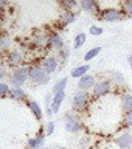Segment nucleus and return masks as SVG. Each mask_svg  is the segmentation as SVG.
Returning <instances> with one entry per match:
<instances>
[{
	"label": "nucleus",
	"instance_id": "f257e3e1",
	"mask_svg": "<svg viewBox=\"0 0 132 149\" xmlns=\"http://www.w3.org/2000/svg\"><path fill=\"white\" fill-rule=\"evenodd\" d=\"M28 78H30V67H27V65H20V67H17L13 72L11 79H9V82H11V88H22V86L28 81Z\"/></svg>",
	"mask_w": 132,
	"mask_h": 149
},
{
	"label": "nucleus",
	"instance_id": "f03ea898",
	"mask_svg": "<svg viewBox=\"0 0 132 149\" xmlns=\"http://www.w3.org/2000/svg\"><path fill=\"white\" fill-rule=\"evenodd\" d=\"M64 127L70 134H79L84 126H82L81 118H79L76 113H73V112L68 110L67 113L64 115Z\"/></svg>",
	"mask_w": 132,
	"mask_h": 149
},
{
	"label": "nucleus",
	"instance_id": "7ed1b4c3",
	"mask_svg": "<svg viewBox=\"0 0 132 149\" xmlns=\"http://www.w3.org/2000/svg\"><path fill=\"white\" fill-rule=\"evenodd\" d=\"M30 81L34 86H47L50 82V74L44 72L41 65H31L30 67Z\"/></svg>",
	"mask_w": 132,
	"mask_h": 149
},
{
	"label": "nucleus",
	"instance_id": "20e7f679",
	"mask_svg": "<svg viewBox=\"0 0 132 149\" xmlns=\"http://www.w3.org/2000/svg\"><path fill=\"white\" fill-rule=\"evenodd\" d=\"M112 90V81L110 79H103V81H98L92 88V96L93 98H101L107 95Z\"/></svg>",
	"mask_w": 132,
	"mask_h": 149
},
{
	"label": "nucleus",
	"instance_id": "39448f33",
	"mask_svg": "<svg viewBox=\"0 0 132 149\" xmlns=\"http://www.w3.org/2000/svg\"><path fill=\"white\" fill-rule=\"evenodd\" d=\"M89 104V93L87 92H78L75 93L73 100H72V109L76 112L86 110V107Z\"/></svg>",
	"mask_w": 132,
	"mask_h": 149
},
{
	"label": "nucleus",
	"instance_id": "423d86ee",
	"mask_svg": "<svg viewBox=\"0 0 132 149\" xmlns=\"http://www.w3.org/2000/svg\"><path fill=\"white\" fill-rule=\"evenodd\" d=\"M124 17V11L118 8H107L101 11V19L104 22H117Z\"/></svg>",
	"mask_w": 132,
	"mask_h": 149
},
{
	"label": "nucleus",
	"instance_id": "0eeeda50",
	"mask_svg": "<svg viewBox=\"0 0 132 149\" xmlns=\"http://www.w3.org/2000/svg\"><path fill=\"white\" fill-rule=\"evenodd\" d=\"M25 61V58H23V54H22V51H19V50H13V51H9L8 56H6V64L9 65V67H20V64Z\"/></svg>",
	"mask_w": 132,
	"mask_h": 149
},
{
	"label": "nucleus",
	"instance_id": "6e6552de",
	"mask_svg": "<svg viewBox=\"0 0 132 149\" xmlns=\"http://www.w3.org/2000/svg\"><path fill=\"white\" fill-rule=\"evenodd\" d=\"M114 143H115L120 149H129V148L132 146V134L123 132V134L117 135V137L114 138Z\"/></svg>",
	"mask_w": 132,
	"mask_h": 149
},
{
	"label": "nucleus",
	"instance_id": "1a4fd4ad",
	"mask_svg": "<svg viewBox=\"0 0 132 149\" xmlns=\"http://www.w3.org/2000/svg\"><path fill=\"white\" fill-rule=\"evenodd\" d=\"M48 48H53V50H58V51H61L64 48V40H62V37H61V34L59 33H56V31H53V33H50L48 34Z\"/></svg>",
	"mask_w": 132,
	"mask_h": 149
},
{
	"label": "nucleus",
	"instance_id": "9d476101",
	"mask_svg": "<svg viewBox=\"0 0 132 149\" xmlns=\"http://www.w3.org/2000/svg\"><path fill=\"white\" fill-rule=\"evenodd\" d=\"M96 84L95 78L92 76V74H86V76H82L81 79H78V88L79 92H87V90H92L93 86Z\"/></svg>",
	"mask_w": 132,
	"mask_h": 149
},
{
	"label": "nucleus",
	"instance_id": "9b49d317",
	"mask_svg": "<svg viewBox=\"0 0 132 149\" xmlns=\"http://www.w3.org/2000/svg\"><path fill=\"white\" fill-rule=\"evenodd\" d=\"M44 140H45V130H44V126H42L39 134H37L36 137L28 140V149H39V148H42Z\"/></svg>",
	"mask_w": 132,
	"mask_h": 149
},
{
	"label": "nucleus",
	"instance_id": "f8f14e48",
	"mask_svg": "<svg viewBox=\"0 0 132 149\" xmlns=\"http://www.w3.org/2000/svg\"><path fill=\"white\" fill-rule=\"evenodd\" d=\"M41 67L44 68V72L48 73V74L54 73L56 70H58V59L53 58V56H48V58H45L44 61H42Z\"/></svg>",
	"mask_w": 132,
	"mask_h": 149
},
{
	"label": "nucleus",
	"instance_id": "ddd939ff",
	"mask_svg": "<svg viewBox=\"0 0 132 149\" xmlns=\"http://www.w3.org/2000/svg\"><path fill=\"white\" fill-rule=\"evenodd\" d=\"M31 42L34 47H47L48 45V34L45 33H37V34H33Z\"/></svg>",
	"mask_w": 132,
	"mask_h": 149
},
{
	"label": "nucleus",
	"instance_id": "4468645a",
	"mask_svg": "<svg viewBox=\"0 0 132 149\" xmlns=\"http://www.w3.org/2000/svg\"><path fill=\"white\" fill-rule=\"evenodd\" d=\"M65 100V93H56V95H53V100H51V112L54 113H58L59 109H61V104H62V101Z\"/></svg>",
	"mask_w": 132,
	"mask_h": 149
},
{
	"label": "nucleus",
	"instance_id": "2eb2a0df",
	"mask_svg": "<svg viewBox=\"0 0 132 149\" xmlns=\"http://www.w3.org/2000/svg\"><path fill=\"white\" fill-rule=\"evenodd\" d=\"M90 70V65L89 64H82V65H78V67H75L72 70V78H76V79H81L82 76H86L87 72Z\"/></svg>",
	"mask_w": 132,
	"mask_h": 149
},
{
	"label": "nucleus",
	"instance_id": "dca6fc26",
	"mask_svg": "<svg viewBox=\"0 0 132 149\" xmlns=\"http://www.w3.org/2000/svg\"><path fill=\"white\" fill-rule=\"evenodd\" d=\"M75 20H76V14L73 11H64V13H61V16H59V22L62 26L70 25V23L75 22Z\"/></svg>",
	"mask_w": 132,
	"mask_h": 149
},
{
	"label": "nucleus",
	"instance_id": "f3484780",
	"mask_svg": "<svg viewBox=\"0 0 132 149\" xmlns=\"http://www.w3.org/2000/svg\"><path fill=\"white\" fill-rule=\"evenodd\" d=\"M9 96H11V100H14V101H28V96H27V93L23 88H11Z\"/></svg>",
	"mask_w": 132,
	"mask_h": 149
},
{
	"label": "nucleus",
	"instance_id": "a211bd4d",
	"mask_svg": "<svg viewBox=\"0 0 132 149\" xmlns=\"http://www.w3.org/2000/svg\"><path fill=\"white\" fill-rule=\"evenodd\" d=\"M121 110L124 112H129L132 110V93H124L121 96Z\"/></svg>",
	"mask_w": 132,
	"mask_h": 149
},
{
	"label": "nucleus",
	"instance_id": "6ab92c4d",
	"mask_svg": "<svg viewBox=\"0 0 132 149\" xmlns=\"http://www.w3.org/2000/svg\"><path fill=\"white\" fill-rule=\"evenodd\" d=\"M79 8L86 13H93L98 8V3L93 2V0H82V2L79 3Z\"/></svg>",
	"mask_w": 132,
	"mask_h": 149
},
{
	"label": "nucleus",
	"instance_id": "aec40b11",
	"mask_svg": "<svg viewBox=\"0 0 132 149\" xmlns=\"http://www.w3.org/2000/svg\"><path fill=\"white\" fill-rule=\"evenodd\" d=\"M67 82H68V78H61L59 81H56L54 87H53V95H56V93H65Z\"/></svg>",
	"mask_w": 132,
	"mask_h": 149
},
{
	"label": "nucleus",
	"instance_id": "412c9836",
	"mask_svg": "<svg viewBox=\"0 0 132 149\" xmlns=\"http://www.w3.org/2000/svg\"><path fill=\"white\" fill-rule=\"evenodd\" d=\"M27 104H28V107L31 109V112L34 113V116L37 120H42V109L39 107V104H37L36 101H31V100H28L27 101Z\"/></svg>",
	"mask_w": 132,
	"mask_h": 149
},
{
	"label": "nucleus",
	"instance_id": "4be33fe9",
	"mask_svg": "<svg viewBox=\"0 0 132 149\" xmlns=\"http://www.w3.org/2000/svg\"><path fill=\"white\" fill-rule=\"evenodd\" d=\"M101 50H103V48H101L100 45H96V47H93V48H90L86 54H84V61H86V62H89V61H92L93 58H96V56L101 53Z\"/></svg>",
	"mask_w": 132,
	"mask_h": 149
},
{
	"label": "nucleus",
	"instance_id": "5701e85b",
	"mask_svg": "<svg viewBox=\"0 0 132 149\" xmlns=\"http://www.w3.org/2000/svg\"><path fill=\"white\" fill-rule=\"evenodd\" d=\"M86 39H87V36L84 34V33H79V34H76V37H75L73 48H75V50H79V48H82V45L86 44Z\"/></svg>",
	"mask_w": 132,
	"mask_h": 149
},
{
	"label": "nucleus",
	"instance_id": "b1692460",
	"mask_svg": "<svg viewBox=\"0 0 132 149\" xmlns=\"http://www.w3.org/2000/svg\"><path fill=\"white\" fill-rule=\"evenodd\" d=\"M68 56H70V48H65L64 47L61 51H58V62L65 64L68 61Z\"/></svg>",
	"mask_w": 132,
	"mask_h": 149
},
{
	"label": "nucleus",
	"instance_id": "393cba45",
	"mask_svg": "<svg viewBox=\"0 0 132 149\" xmlns=\"http://www.w3.org/2000/svg\"><path fill=\"white\" fill-rule=\"evenodd\" d=\"M9 45H11V39H9V36L0 34V51H6Z\"/></svg>",
	"mask_w": 132,
	"mask_h": 149
},
{
	"label": "nucleus",
	"instance_id": "a878e982",
	"mask_svg": "<svg viewBox=\"0 0 132 149\" xmlns=\"http://www.w3.org/2000/svg\"><path fill=\"white\" fill-rule=\"evenodd\" d=\"M110 78H112V81H114V82H117V84H121V86H124V84H126L123 73H120V72H112Z\"/></svg>",
	"mask_w": 132,
	"mask_h": 149
},
{
	"label": "nucleus",
	"instance_id": "bb28decb",
	"mask_svg": "<svg viewBox=\"0 0 132 149\" xmlns=\"http://www.w3.org/2000/svg\"><path fill=\"white\" fill-rule=\"evenodd\" d=\"M54 127H56V124H54V121H48V123H45L44 126V130H45V137H50L51 134L54 132Z\"/></svg>",
	"mask_w": 132,
	"mask_h": 149
},
{
	"label": "nucleus",
	"instance_id": "cd10ccee",
	"mask_svg": "<svg viewBox=\"0 0 132 149\" xmlns=\"http://www.w3.org/2000/svg\"><path fill=\"white\" fill-rule=\"evenodd\" d=\"M61 5H62L64 8H67L65 11H72L73 8L79 6V3H78V2H75V0H65V2H61Z\"/></svg>",
	"mask_w": 132,
	"mask_h": 149
},
{
	"label": "nucleus",
	"instance_id": "c85d7f7f",
	"mask_svg": "<svg viewBox=\"0 0 132 149\" xmlns=\"http://www.w3.org/2000/svg\"><path fill=\"white\" fill-rule=\"evenodd\" d=\"M11 92V86H8L6 82H0V96H8Z\"/></svg>",
	"mask_w": 132,
	"mask_h": 149
},
{
	"label": "nucleus",
	"instance_id": "c756f323",
	"mask_svg": "<svg viewBox=\"0 0 132 149\" xmlns=\"http://www.w3.org/2000/svg\"><path fill=\"white\" fill-rule=\"evenodd\" d=\"M89 143H90V137H89V135H84V137L79 138L78 146H79V149H86L89 146Z\"/></svg>",
	"mask_w": 132,
	"mask_h": 149
},
{
	"label": "nucleus",
	"instance_id": "7c9ffc66",
	"mask_svg": "<svg viewBox=\"0 0 132 149\" xmlns=\"http://www.w3.org/2000/svg\"><path fill=\"white\" fill-rule=\"evenodd\" d=\"M89 31H90V34H93V36H101L103 33H104V30H103L101 26H96V25H92Z\"/></svg>",
	"mask_w": 132,
	"mask_h": 149
},
{
	"label": "nucleus",
	"instance_id": "2f4dec72",
	"mask_svg": "<svg viewBox=\"0 0 132 149\" xmlns=\"http://www.w3.org/2000/svg\"><path fill=\"white\" fill-rule=\"evenodd\" d=\"M124 126L132 127V110H129V112L124 113Z\"/></svg>",
	"mask_w": 132,
	"mask_h": 149
},
{
	"label": "nucleus",
	"instance_id": "473e14b6",
	"mask_svg": "<svg viewBox=\"0 0 132 149\" xmlns=\"http://www.w3.org/2000/svg\"><path fill=\"white\" fill-rule=\"evenodd\" d=\"M123 11L126 14H129V16H132V0H128V2L124 3V9Z\"/></svg>",
	"mask_w": 132,
	"mask_h": 149
},
{
	"label": "nucleus",
	"instance_id": "72a5a7b5",
	"mask_svg": "<svg viewBox=\"0 0 132 149\" xmlns=\"http://www.w3.org/2000/svg\"><path fill=\"white\" fill-rule=\"evenodd\" d=\"M44 100H45V107H50L51 106V100H53V93H47Z\"/></svg>",
	"mask_w": 132,
	"mask_h": 149
},
{
	"label": "nucleus",
	"instance_id": "f704fd0d",
	"mask_svg": "<svg viewBox=\"0 0 132 149\" xmlns=\"http://www.w3.org/2000/svg\"><path fill=\"white\" fill-rule=\"evenodd\" d=\"M5 76H6V70H5L3 67H0V79H3Z\"/></svg>",
	"mask_w": 132,
	"mask_h": 149
},
{
	"label": "nucleus",
	"instance_id": "c9c22d12",
	"mask_svg": "<svg viewBox=\"0 0 132 149\" xmlns=\"http://www.w3.org/2000/svg\"><path fill=\"white\" fill-rule=\"evenodd\" d=\"M5 6H8V2H5V0H0V9L5 8Z\"/></svg>",
	"mask_w": 132,
	"mask_h": 149
},
{
	"label": "nucleus",
	"instance_id": "e433bc0d",
	"mask_svg": "<svg viewBox=\"0 0 132 149\" xmlns=\"http://www.w3.org/2000/svg\"><path fill=\"white\" fill-rule=\"evenodd\" d=\"M128 62H129V67H131V70H132V53L129 54V58H128Z\"/></svg>",
	"mask_w": 132,
	"mask_h": 149
},
{
	"label": "nucleus",
	"instance_id": "4c0bfd02",
	"mask_svg": "<svg viewBox=\"0 0 132 149\" xmlns=\"http://www.w3.org/2000/svg\"><path fill=\"white\" fill-rule=\"evenodd\" d=\"M0 67H2V59H0Z\"/></svg>",
	"mask_w": 132,
	"mask_h": 149
},
{
	"label": "nucleus",
	"instance_id": "58836bf2",
	"mask_svg": "<svg viewBox=\"0 0 132 149\" xmlns=\"http://www.w3.org/2000/svg\"><path fill=\"white\" fill-rule=\"evenodd\" d=\"M42 149H50V148H42Z\"/></svg>",
	"mask_w": 132,
	"mask_h": 149
},
{
	"label": "nucleus",
	"instance_id": "ea45409f",
	"mask_svg": "<svg viewBox=\"0 0 132 149\" xmlns=\"http://www.w3.org/2000/svg\"><path fill=\"white\" fill-rule=\"evenodd\" d=\"M58 149H65V148H58Z\"/></svg>",
	"mask_w": 132,
	"mask_h": 149
}]
</instances>
